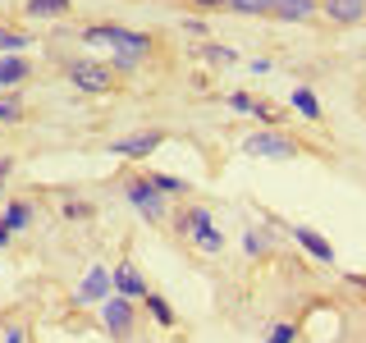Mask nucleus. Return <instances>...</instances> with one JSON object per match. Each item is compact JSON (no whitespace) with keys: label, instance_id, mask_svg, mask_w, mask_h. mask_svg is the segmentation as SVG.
Segmentation results:
<instances>
[{"label":"nucleus","instance_id":"c756f323","mask_svg":"<svg viewBox=\"0 0 366 343\" xmlns=\"http://www.w3.org/2000/svg\"><path fill=\"white\" fill-rule=\"evenodd\" d=\"M14 174V156H0V197H5V183Z\"/></svg>","mask_w":366,"mask_h":343},{"label":"nucleus","instance_id":"dca6fc26","mask_svg":"<svg viewBox=\"0 0 366 343\" xmlns=\"http://www.w3.org/2000/svg\"><path fill=\"white\" fill-rule=\"evenodd\" d=\"M243 252H247V257H270V252H274V234L266 224H252L243 234Z\"/></svg>","mask_w":366,"mask_h":343},{"label":"nucleus","instance_id":"4468645a","mask_svg":"<svg viewBox=\"0 0 366 343\" xmlns=\"http://www.w3.org/2000/svg\"><path fill=\"white\" fill-rule=\"evenodd\" d=\"M23 14L32 23H55V19L74 14V0H23Z\"/></svg>","mask_w":366,"mask_h":343},{"label":"nucleus","instance_id":"0eeeda50","mask_svg":"<svg viewBox=\"0 0 366 343\" xmlns=\"http://www.w3.org/2000/svg\"><path fill=\"white\" fill-rule=\"evenodd\" d=\"M110 293H114L110 266H87L83 284H78V293H74V302H78V307H101V302H106Z\"/></svg>","mask_w":366,"mask_h":343},{"label":"nucleus","instance_id":"5701e85b","mask_svg":"<svg viewBox=\"0 0 366 343\" xmlns=\"http://www.w3.org/2000/svg\"><path fill=\"white\" fill-rule=\"evenodd\" d=\"M202 60L206 64H238V51H229L224 41H206L202 46Z\"/></svg>","mask_w":366,"mask_h":343},{"label":"nucleus","instance_id":"9b49d317","mask_svg":"<svg viewBox=\"0 0 366 343\" xmlns=\"http://www.w3.org/2000/svg\"><path fill=\"white\" fill-rule=\"evenodd\" d=\"M320 19L335 28H357L366 23V0H320Z\"/></svg>","mask_w":366,"mask_h":343},{"label":"nucleus","instance_id":"9d476101","mask_svg":"<svg viewBox=\"0 0 366 343\" xmlns=\"http://www.w3.org/2000/svg\"><path fill=\"white\" fill-rule=\"evenodd\" d=\"M110 279H114V293L119 297H133L137 307H142V297L152 293L147 289V274L133 266V261H119V266H110Z\"/></svg>","mask_w":366,"mask_h":343},{"label":"nucleus","instance_id":"39448f33","mask_svg":"<svg viewBox=\"0 0 366 343\" xmlns=\"http://www.w3.org/2000/svg\"><path fill=\"white\" fill-rule=\"evenodd\" d=\"M307 146L297 137L280 133V129H261V133H247L243 137V156H257V160H297Z\"/></svg>","mask_w":366,"mask_h":343},{"label":"nucleus","instance_id":"f3484780","mask_svg":"<svg viewBox=\"0 0 366 343\" xmlns=\"http://www.w3.org/2000/svg\"><path fill=\"white\" fill-rule=\"evenodd\" d=\"M289 106H293L297 114H302V119H312V124H320V114H325L312 87H293V91H289Z\"/></svg>","mask_w":366,"mask_h":343},{"label":"nucleus","instance_id":"c85d7f7f","mask_svg":"<svg viewBox=\"0 0 366 343\" xmlns=\"http://www.w3.org/2000/svg\"><path fill=\"white\" fill-rule=\"evenodd\" d=\"M188 9H197V14H220V9H229V0H188Z\"/></svg>","mask_w":366,"mask_h":343},{"label":"nucleus","instance_id":"a878e982","mask_svg":"<svg viewBox=\"0 0 366 343\" xmlns=\"http://www.w3.org/2000/svg\"><path fill=\"white\" fill-rule=\"evenodd\" d=\"M60 211H64V220H92V215H97V211H92V202H64Z\"/></svg>","mask_w":366,"mask_h":343},{"label":"nucleus","instance_id":"bb28decb","mask_svg":"<svg viewBox=\"0 0 366 343\" xmlns=\"http://www.w3.org/2000/svg\"><path fill=\"white\" fill-rule=\"evenodd\" d=\"M0 343H28V329H23L19 320H5V325H0Z\"/></svg>","mask_w":366,"mask_h":343},{"label":"nucleus","instance_id":"473e14b6","mask_svg":"<svg viewBox=\"0 0 366 343\" xmlns=\"http://www.w3.org/2000/svg\"><path fill=\"white\" fill-rule=\"evenodd\" d=\"M9 243H14V229H9V224H5V220H0V252H5V247H9Z\"/></svg>","mask_w":366,"mask_h":343},{"label":"nucleus","instance_id":"6e6552de","mask_svg":"<svg viewBox=\"0 0 366 343\" xmlns=\"http://www.w3.org/2000/svg\"><path fill=\"white\" fill-rule=\"evenodd\" d=\"M165 142V133L152 129V133H129V137H114L110 142V156H129V160H152Z\"/></svg>","mask_w":366,"mask_h":343},{"label":"nucleus","instance_id":"f03ea898","mask_svg":"<svg viewBox=\"0 0 366 343\" xmlns=\"http://www.w3.org/2000/svg\"><path fill=\"white\" fill-rule=\"evenodd\" d=\"M174 229L197 252H206V257H220L224 252V234H220V224H215V215L206 211V206H183V211L174 215Z\"/></svg>","mask_w":366,"mask_h":343},{"label":"nucleus","instance_id":"4be33fe9","mask_svg":"<svg viewBox=\"0 0 366 343\" xmlns=\"http://www.w3.org/2000/svg\"><path fill=\"white\" fill-rule=\"evenodd\" d=\"M147 179H152L156 188L165 192V197H188V192H192L188 183H183V179H174V174H156V169H147Z\"/></svg>","mask_w":366,"mask_h":343},{"label":"nucleus","instance_id":"7ed1b4c3","mask_svg":"<svg viewBox=\"0 0 366 343\" xmlns=\"http://www.w3.org/2000/svg\"><path fill=\"white\" fill-rule=\"evenodd\" d=\"M64 78L87 96H110L119 91V74L106 60H92V55H78V60H64Z\"/></svg>","mask_w":366,"mask_h":343},{"label":"nucleus","instance_id":"ddd939ff","mask_svg":"<svg viewBox=\"0 0 366 343\" xmlns=\"http://www.w3.org/2000/svg\"><path fill=\"white\" fill-rule=\"evenodd\" d=\"M28 78H32L28 55H0V91H19Z\"/></svg>","mask_w":366,"mask_h":343},{"label":"nucleus","instance_id":"aec40b11","mask_svg":"<svg viewBox=\"0 0 366 343\" xmlns=\"http://www.w3.org/2000/svg\"><path fill=\"white\" fill-rule=\"evenodd\" d=\"M32 46V32L23 28H9V23H0V55H23Z\"/></svg>","mask_w":366,"mask_h":343},{"label":"nucleus","instance_id":"6ab92c4d","mask_svg":"<svg viewBox=\"0 0 366 343\" xmlns=\"http://www.w3.org/2000/svg\"><path fill=\"white\" fill-rule=\"evenodd\" d=\"M28 119V106H23L19 91H0V129H9V124H23Z\"/></svg>","mask_w":366,"mask_h":343},{"label":"nucleus","instance_id":"412c9836","mask_svg":"<svg viewBox=\"0 0 366 343\" xmlns=\"http://www.w3.org/2000/svg\"><path fill=\"white\" fill-rule=\"evenodd\" d=\"M270 5L274 0H229V14H238V19H270Z\"/></svg>","mask_w":366,"mask_h":343},{"label":"nucleus","instance_id":"7c9ffc66","mask_svg":"<svg viewBox=\"0 0 366 343\" xmlns=\"http://www.w3.org/2000/svg\"><path fill=\"white\" fill-rule=\"evenodd\" d=\"M183 32H192V37H206V23H202V19H183Z\"/></svg>","mask_w":366,"mask_h":343},{"label":"nucleus","instance_id":"f257e3e1","mask_svg":"<svg viewBox=\"0 0 366 343\" xmlns=\"http://www.w3.org/2000/svg\"><path fill=\"white\" fill-rule=\"evenodd\" d=\"M78 37H83L87 46H106L114 74H137V69L152 60V51H156L152 32H133V28H124V23H87Z\"/></svg>","mask_w":366,"mask_h":343},{"label":"nucleus","instance_id":"20e7f679","mask_svg":"<svg viewBox=\"0 0 366 343\" xmlns=\"http://www.w3.org/2000/svg\"><path fill=\"white\" fill-rule=\"evenodd\" d=\"M124 202H129L147 224H165V220H169V197L156 188L152 179H147V169H142V174H129V179H124Z\"/></svg>","mask_w":366,"mask_h":343},{"label":"nucleus","instance_id":"423d86ee","mask_svg":"<svg viewBox=\"0 0 366 343\" xmlns=\"http://www.w3.org/2000/svg\"><path fill=\"white\" fill-rule=\"evenodd\" d=\"M137 312H142V307H137L133 297L110 293L106 302H101V325H106V334H110V339H129L133 329H137Z\"/></svg>","mask_w":366,"mask_h":343},{"label":"nucleus","instance_id":"cd10ccee","mask_svg":"<svg viewBox=\"0 0 366 343\" xmlns=\"http://www.w3.org/2000/svg\"><path fill=\"white\" fill-rule=\"evenodd\" d=\"M252 106H257V96H252V91H229V110L252 114Z\"/></svg>","mask_w":366,"mask_h":343},{"label":"nucleus","instance_id":"f8f14e48","mask_svg":"<svg viewBox=\"0 0 366 343\" xmlns=\"http://www.w3.org/2000/svg\"><path fill=\"white\" fill-rule=\"evenodd\" d=\"M270 19H280V23H316L320 19V0H274Z\"/></svg>","mask_w":366,"mask_h":343},{"label":"nucleus","instance_id":"1a4fd4ad","mask_svg":"<svg viewBox=\"0 0 366 343\" xmlns=\"http://www.w3.org/2000/svg\"><path fill=\"white\" fill-rule=\"evenodd\" d=\"M289 234H293V243L302 247L307 257L320 261V266H335V261H339V257H335V243H330L325 234H316L312 224H289Z\"/></svg>","mask_w":366,"mask_h":343},{"label":"nucleus","instance_id":"393cba45","mask_svg":"<svg viewBox=\"0 0 366 343\" xmlns=\"http://www.w3.org/2000/svg\"><path fill=\"white\" fill-rule=\"evenodd\" d=\"M266 343H297V325H293V320H280V325L270 329Z\"/></svg>","mask_w":366,"mask_h":343},{"label":"nucleus","instance_id":"a211bd4d","mask_svg":"<svg viewBox=\"0 0 366 343\" xmlns=\"http://www.w3.org/2000/svg\"><path fill=\"white\" fill-rule=\"evenodd\" d=\"M0 220H5L9 229H14V234H23V229L32 224V202H28V197H14V202H5Z\"/></svg>","mask_w":366,"mask_h":343},{"label":"nucleus","instance_id":"2eb2a0df","mask_svg":"<svg viewBox=\"0 0 366 343\" xmlns=\"http://www.w3.org/2000/svg\"><path fill=\"white\" fill-rule=\"evenodd\" d=\"M142 307H147V316H152L156 325H165V329H174V325H179V312H174V307H169V297H160L156 289L142 297Z\"/></svg>","mask_w":366,"mask_h":343},{"label":"nucleus","instance_id":"b1692460","mask_svg":"<svg viewBox=\"0 0 366 343\" xmlns=\"http://www.w3.org/2000/svg\"><path fill=\"white\" fill-rule=\"evenodd\" d=\"M252 119H261L266 129H280V124H284V110L270 106V101H257V106H252Z\"/></svg>","mask_w":366,"mask_h":343},{"label":"nucleus","instance_id":"2f4dec72","mask_svg":"<svg viewBox=\"0 0 366 343\" xmlns=\"http://www.w3.org/2000/svg\"><path fill=\"white\" fill-rule=\"evenodd\" d=\"M247 69H252V74L261 78V74H270V60H261V55H257V60H247Z\"/></svg>","mask_w":366,"mask_h":343}]
</instances>
